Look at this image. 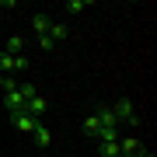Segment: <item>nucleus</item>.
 <instances>
[{"label":"nucleus","mask_w":157,"mask_h":157,"mask_svg":"<svg viewBox=\"0 0 157 157\" xmlns=\"http://www.w3.org/2000/svg\"><path fill=\"white\" fill-rule=\"evenodd\" d=\"M108 108H112V115L119 119V126H140V115H136V108H133L129 98L115 101V105H108Z\"/></svg>","instance_id":"f257e3e1"},{"label":"nucleus","mask_w":157,"mask_h":157,"mask_svg":"<svg viewBox=\"0 0 157 157\" xmlns=\"http://www.w3.org/2000/svg\"><path fill=\"white\" fill-rule=\"evenodd\" d=\"M45 108H49V105H45V98H42V94H35V98H28V101L21 105V112H25V115H32V119H39V122H42Z\"/></svg>","instance_id":"f03ea898"},{"label":"nucleus","mask_w":157,"mask_h":157,"mask_svg":"<svg viewBox=\"0 0 157 157\" xmlns=\"http://www.w3.org/2000/svg\"><path fill=\"white\" fill-rule=\"evenodd\" d=\"M140 140H133V136H126V140H119V154L122 157H140Z\"/></svg>","instance_id":"7ed1b4c3"},{"label":"nucleus","mask_w":157,"mask_h":157,"mask_svg":"<svg viewBox=\"0 0 157 157\" xmlns=\"http://www.w3.org/2000/svg\"><path fill=\"white\" fill-rule=\"evenodd\" d=\"M14 126L21 129V133H35V126H39V119H32V115H25V112H14Z\"/></svg>","instance_id":"20e7f679"},{"label":"nucleus","mask_w":157,"mask_h":157,"mask_svg":"<svg viewBox=\"0 0 157 157\" xmlns=\"http://www.w3.org/2000/svg\"><path fill=\"white\" fill-rule=\"evenodd\" d=\"M32 140H35V147H49V143H52L49 126H45V122H39V126H35V133H32Z\"/></svg>","instance_id":"39448f33"},{"label":"nucleus","mask_w":157,"mask_h":157,"mask_svg":"<svg viewBox=\"0 0 157 157\" xmlns=\"http://www.w3.org/2000/svg\"><path fill=\"white\" fill-rule=\"evenodd\" d=\"M115 140H119V126H101L94 136V143H115Z\"/></svg>","instance_id":"423d86ee"},{"label":"nucleus","mask_w":157,"mask_h":157,"mask_svg":"<svg viewBox=\"0 0 157 157\" xmlns=\"http://www.w3.org/2000/svg\"><path fill=\"white\" fill-rule=\"evenodd\" d=\"M4 52H7V56H21V52H25V39H21V35H11L7 45H4Z\"/></svg>","instance_id":"0eeeda50"},{"label":"nucleus","mask_w":157,"mask_h":157,"mask_svg":"<svg viewBox=\"0 0 157 157\" xmlns=\"http://www.w3.org/2000/svg\"><path fill=\"white\" fill-rule=\"evenodd\" d=\"M49 25H52V21H49L45 14H35V17H32V28H35V35H39V39L49 32Z\"/></svg>","instance_id":"6e6552de"},{"label":"nucleus","mask_w":157,"mask_h":157,"mask_svg":"<svg viewBox=\"0 0 157 157\" xmlns=\"http://www.w3.org/2000/svg\"><path fill=\"white\" fill-rule=\"evenodd\" d=\"M0 73H4V77H11V73H17V67H14V56H7L4 49H0Z\"/></svg>","instance_id":"1a4fd4ad"},{"label":"nucleus","mask_w":157,"mask_h":157,"mask_svg":"<svg viewBox=\"0 0 157 157\" xmlns=\"http://www.w3.org/2000/svg\"><path fill=\"white\" fill-rule=\"evenodd\" d=\"M80 129H84V136H91V140H94V136H98V129H101L98 115H87V119H84V126H80Z\"/></svg>","instance_id":"9d476101"},{"label":"nucleus","mask_w":157,"mask_h":157,"mask_svg":"<svg viewBox=\"0 0 157 157\" xmlns=\"http://www.w3.org/2000/svg\"><path fill=\"white\" fill-rule=\"evenodd\" d=\"M45 35H49L52 42H59V39H67V25H59V21H52V25H49V32H45Z\"/></svg>","instance_id":"9b49d317"},{"label":"nucleus","mask_w":157,"mask_h":157,"mask_svg":"<svg viewBox=\"0 0 157 157\" xmlns=\"http://www.w3.org/2000/svg\"><path fill=\"white\" fill-rule=\"evenodd\" d=\"M98 154L101 157H122V154H119V140L115 143H98Z\"/></svg>","instance_id":"f8f14e48"},{"label":"nucleus","mask_w":157,"mask_h":157,"mask_svg":"<svg viewBox=\"0 0 157 157\" xmlns=\"http://www.w3.org/2000/svg\"><path fill=\"white\" fill-rule=\"evenodd\" d=\"M98 122H101V126H119V119L112 115V108L105 105V108H101V112H98Z\"/></svg>","instance_id":"ddd939ff"},{"label":"nucleus","mask_w":157,"mask_h":157,"mask_svg":"<svg viewBox=\"0 0 157 157\" xmlns=\"http://www.w3.org/2000/svg\"><path fill=\"white\" fill-rule=\"evenodd\" d=\"M87 4H91V0H70V4H67V11H70V14H80Z\"/></svg>","instance_id":"4468645a"},{"label":"nucleus","mask_w":157,"mask_h":157,"mask_svg":"<svg viewBox=\"0 0 157 157\" xmlns=\"http://www.w3.org/2000/svg\"><path fill=\"white\" fill-rule=\"evenodd\" d=\"M140 157H157V154L154 150H140Z\"/></svg>","instance_id":"2eb2a0df"},{"label":"nucleus","mask_w":157,"mask_h":157,"mask_svg":"<svg viewBox=\"0 0 157 157\" xmlns=\"http://www.w3.org/2000/svg\"><path fill=\"white\" fill-rule=\"evenodd\" d=\"M0 87H4V73H0Z\"/></svg>","instance_id":"dca6fc26"}]
</instances>
